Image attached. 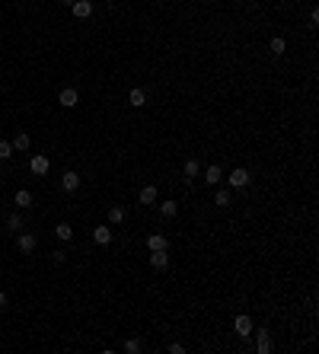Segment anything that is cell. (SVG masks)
Segmentation results:
<instances>
[{"label":"cell","instance_id":"cell-21","mask_svg":"<svg viewBox=\"0 0 319 354\" xmlns=\"http://www.w3.org/2000/svg\"><path fill=\"white\" fill-rule=\"evenodd\" d=\"M176 211H179V204H176V201H163L160 204V214L163 217H176Z\"/></svg>","mask_w":319,"mask_h":354},{"label":"cell","instance_id":"cell-14","mask_svg":"<svg viewBox=\"0 0 319 354\" xmlns=\"http://www.w3.org/2000/svg\"><path fill=\"white\" fill-rule=\"evenodd\" d=\"M93 243H96V246H108V243H112V230L108 227H96L93 230Z\"/></svg>","mask_w":319,"mask_h":354},{"label":"cell","instance_id":"cell-10","mask_svg":"<svg viewBox=\"0 0 319 354\" xmlns=\"http://www.w3.org/2000/svg\"><path fill=\"white\" fill-rule=\"evenodd\" d=\"M150 265H153L157 271L169 268V252H166V249H157V252H150Z\"/></svg>","mask_w":319,"mask_h":354},{"label":"cell","instance_id":"cell-20","mask_svg":"<svg viewBox=\"0 0 319 354\" xmlns=\"http://www.w3.org/2000/svg\"><path fill=\"white\" fill-rule=\"evenodd\" d=\"M214 204H217V208H230V192H227V188H217Z\"/></svg>","mask_w":319,"mask_h":354},{"label":"cell","instance_id":"cell-22","mask_svg":"<svg viewBox=\"0 0 319 354\" xmlns=\"http://www.w3.org/2000/svg\"><path fill=\"white\" fill-rule=\"evenodd\" d=\"M6 227H10L13 233H19V230H23V217H19V214H10V217H6Z\"/></svg>","mask_w":319,"mask_h":354},{"label":"cell","instance_id":"cell-3","mask_svg":"<svg viewBox=\"0 0 319 354\" xmlns=\"http://www.w3.org/2000/svg\"><path fill=\"white\" fill-rule=\"evenodd\" d=\"M58 102H61V106H64V108H73V106H77V102H80V93L73 90V86H64V90L58 93Z\"/></svg>","mask_w":319,"mask_h":354},{"label":"cell","instance_id":"cell-28","mask_svg":"<svg viewBox=\"0 0 319 354\" xmlns=\"http://www.w3.org/2000/svg\"><path fill=\"white\" fill-rule=\"evenodd\" d=\"M61 3H64V6H71V3H73V0H61Z\"/></svg>","mask_w":319,"mask_h":354},{"label":"cell","instance_id":"cell-8","mask_svg":"<svg viewBox=\"0 0 319 354\" xmlns=\"http://www.w3.org/2000/svg\"><path fill=\"white\" fill-rule=\"evenodd\" d=\"M255 332V329H252ZM255 348H259V354H268L271 351V335H268V329H259L255 332Z\"/></svg>","mask_w":319,"mask_h":354},{"label":"cell","instance_id":"cell-27","mask_svg":"<svg viewBox=\"0 0 319 354\" xmlns=\"http://www.w3.org/2000/svg\"><path fill=\"white\" fill-rule=\"evenodd\" d=\"M6 303H10V300H6V294L0 290V310H6Z\"/></svg>","mask_w":319,"mask_h":354},{"label":"cell","instance_id":"cell-23","mask_svg":"<svg viewBox=\"0 0 319 354\" xmlns=\"http://www.w3.org/2000/svg\"><path fill=\"white\" fill-rule=\"evenodd\" d=\"M185 179H195V176H198V160H185Z\"/></svg>","mask_w":319,"mask_h":354},{"label":"cell","instance_id":"cell-15","mask_svg":"<svg viewBox=\"0 0 319 354\" xmlns=\"http://www.w3.org/2000/svg\"><path fill=\"white\" fill-rule=\"evenodd\" d=\"M138 201L141 204H153V201H157V185H144V188H141V195H138Z\"/></svg>","mask_w":319,"mask_h":354},{"label":"cell","instance_id":"cell-16","mask_svg":"<svg viewBox=\"0 0 319 354\" xmlns=\"http://www.w3.org/2000/svg\"><path fill=\"white\" fill-rule=\"evenodd\" d=\"M54 236H58L61 243L73 240V230H71V223H58V227H54Z\"/></svg>","mask_w":319,"mask_h":354},{"label":"cell","instance_id":"cell-5","mask_svg":"<svg viewBox=\"0 0 319 354\" xmlns=\"http://www.w3.org/2000/svg\"><path fill=\"white\" fill-rule=\"evenodd\" d=\"M29 169H32V176H45V173L51 169V160H48V156H42V153H38V156H32Z\"/></svg>","mask_w":319,"mask_h":354},{"label":"cell","instance_id":"cell-26","mask_svg":"<svg viewBox=\"0 0 319 354\" xmlns=\"http://www.w3.org/2000/svg\"><path fill=\"white\" fill-rule=\"evenodd\" d=\"M51 258H54V262H58V265H64V258H67V252H64V249H58V252H51Z\"/></svg>","mask_w":319,"mask_h":354},{"label":"cell","instance_id":"cell-25","mask_svg":"<svg viewBox=\"0 0 319 354\" xmlns=\"http://www.w3.org/2000/svg\"><path fill=\"white\" fill-rule=\"evenodd\" d=\"M13 156V144L10 141H0V160H10Z\"/></svg>","mask_w":319,"mask_h":354},{"label":"cell","instance_id":"cell-24","mask_svg":"<svg viewBox=\"0 0 319 354\" xmlns=\"http://www.w3.org/2000/svg\"><path fill=\"white\" fill-rule=\"evenodd\" d=\"M141 348H144V345H141L138 338H128V342H125V351L128 354H141Z\"/></svg>","mask_w":319,"mask_h":354},{"label":"cell","instance_id":"cell-17","mask_svg":"<svg viewBox=\"0 0 319 354\" xmlns=\"http://www.w3.org/2000/svg\"><path fill=\"white\" fill-rule=\"evenodd\" d=\"M125 217H128L125 208H118V204H115V208H108V223H125Z\"/></svg>","mask_w":319,"mask_h":354},{"label":"cell","instance_id":"cell-9","mask_svg":"<svg viewBox=\"0 0 319 354\" xmlns=\"http://www.w3.org/2000/svg\"><path fill=\"white\" fill-rule=\"evenodd\" d=\"M205 182H208V185H220V182H223V169L217 166V163H211V166L205 169Z\"/></svg>","mask_w":319,"mask_h":354},{"label":"cell","instance_id":"cell-7","mask_svg":"<svg viewBox=\"0 0 319 354\" xmlns=\"http://www.w3.org/2000/svg\"><path fill=\"white\" fill-rule=\"evenodd\" d=\"M236 335H240V338H249V335H252V329H255V325H252V319H249V316H236Z\"/></svg>","mask_w":319,"mask_h":354},{"label":"cell","instance_id":"cell-12","mask_svg":"<svg viewBox=\"0 0 319 354\" xmlns=\"http://www.w3.org/2000/svg\"><path fill=\"white\" fill-rule=\"evenodd\" d=\"M128 102H131L134 108H144V106H147V90H141V86H134V90L128 93Z\"/></svg>","mask_w":319,"mask_h":354},{"label":"cell","instance_id":"cell-4","mask_svg":"<svg viewBox=\"0 0 319 354\" xmlns=\"http://www.w3.org/2000/svg\"><path fill=\"white\" fill-rule=\"evenodd\" d=\"M61 188H64L67 195H73V192H77V188H80V176L73 173V169H67V173L61 176Z\"/></svg>","mask_w":319,"mask_h":354},{"label":"cell","instance_id":"cell-18","mask_svg":"<svg viewBox=\"0 0 319 354\" xmlns=\"http://www.w3.org/2000/svg\"><path fill=\"white\" fill-rule=\"evenodd\" d=\"M284 51H287V42H284L281 35H275V38H271V54H275V58H281Z\"/></svg>","mask_w":319,"mask_h":354},{"label":"cell","instance_id":"cell-13","mask_svg":"<svg viewBox=\"0 0 319 354\" xmlns=\"http://www.w3.org/2000/svg\"><path fill=\"white\" fill-rule=\"evenodd\" d=\"M10 144H13V153H26V150L32 147V141H29V134H23V131H19L16 138L10 141Z\"/></svg>","mask_w":319,"mask_h":354},{"label":"cell","instance_id":"cell-6","mask_svg":"<svg viewBox=\"0 0 319 354\" xmlns=\"http://www.w3.org/2000/svg\"><path fill=\"white\" fill-rule=\"evenodd\" d=\"M71 13H73L77 19H90L93 3H90V0H73V3H71Z\"/></svg>","mask_w":319,"mask_h":354},{"label":"cell","instance_id":"cell-19","mask_svg":"<svg viewBox=\"0 0 319 354\" xmlns=\"http://www.w3.org/2000/svg\"><path fill=\"white\" fill-rule=\"evenodd\" d=\"M13 201H16L19 208H29V204H32V192H29V188H19V192H16V198H13Z\"/></svg>","mask_w":319,"mask_h":354},{"label":"cell","instance_id":"cell-11","mask_svg":"<svg viewBox=\"0 0 319 354\" xmlns=\"http://www.w3.org/2000/svg\"><path fill=\"white\" fill-rule=\"evenodd\" d=\"M147 249H150V252H157V249H169V240L163 233H150V236H147Z\"/></svg>","mask_w":319,"mask_h":354},{"label":"cell","instance_id":"cell-1","mask_svg":"<svg viewBox=\"0 0 319 354\" xmlns=\"http://www.w3.org/2000/svg\"><path fill=\"white\" fill-rule=\"evenodd\" d=\"M227 182H230V188H249V169H243V166H236L233 173L227 176Z\"/></svg>","mask_w":319,"mask_h":354},{"label":"cell","instance_id":"cell-2","mask_svg":"<svg viewBox=\"0 0 319 354\" xmlns=\"http://www.w3.org/2000/svg\"><path fill=\"white\" fill-rule=\"evenodd\" d=\"M16 246H19V252H23V255H32V252H35V246H38L35 233H19Z\"/></svg>","mask_w":319,"mask_h":354}]
</instances>
